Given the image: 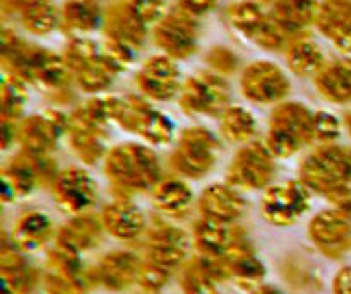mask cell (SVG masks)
<instances>
[{"label": "cell", "instance_id": "1", "mask_svg": "<svg viewBox=\"0 0 351 294\" xmlns=\"http://www.w3.org/2000/svg\"><path fill=\"white\" fill-rule=\"evenodd\" d=\"M105 174L119 197L129 198L153 190L161 180V166L154 152L139 144L113 147L105 159Z\"/></svg>", "mask_w": 351, "mask_h": 294}, {"label": "cell", "instance_id": "10", "mask_svg": "<svg viewBox=\"0 0 351 294\" xmlns=\"http://www.w3.org/2000/svg\"><path fill=\"white\" fill-rule=\"evenodd\" d=\"M230 91L226 82L216 74L194 75L180 91V106L191 115H221L228 108Z\"/></svg>", "mask_w": 351, "mask_h": 294}, {"label": "cell", "instance_id": "18", "mask_svg": "<svg viewBox=\"0 0 351 294\" xmlns=\"http://www.w3.org/2000/svg\"><path fill=\"white\" fill-rule=\"evenodd\" d=\"M141 265H143V260L136 253L129 250H115V252L106 253L99 260L98 267L95 269L96 279L108 291L119 293L137 282Z\"/></svg>", "mask_w": 351, "mask_h": 294}, {"label": "cell", "instance_id": "23", "mask_svg": "<svg viewBox=\"0 0 351 294\" xmlns=\"http://www.w3.org/2000/svg\"><path fill=\"white\" fill-rule=\"evenodd\" d=\"M239 228H232V224L204 219L195 222L194 226V245L199 255L206 258H223L228 253L233 239H235Z\"/></svg>", "mask_w": 351, "mask_h": 294}, {"label": "cell", "instance_id": "25", "mask_svg": "<svg viewBox=\"0 0 351 294\" xmlns=\"http://www.w3.org/2000/svg\"><path fill=\"white\" fill-rule=\"evenodd\" d=\"M151 198L158 211L177 217V215H184L191 209L194 193L184 180L167 178V180L158 181L156 187L151 190Z\"/></svg>", "mask_w": 351, "mask_h": 294}, {"label": "cell", "instance_id": "34", "mask_svg": "<svg viewBox=\"0 0 351 294\" xmlns=\"http://www.w3.org/2000/svg\"><path fill=\"white\" fill-rule=\"evenodd\" d=\"M67 26L77 31H89L98 26L99 9L96 0H71L64 10Z\"/></svg>", "mask_w": 351, "mask_h": 294}, {"label": "cell", "instance_id": "21", "mask_svg": "<svg viewBox=\"0 0 351 294\" xmlns=\"http://www.w3.org/2000/svg\"><path fill=\"white\" fill-rule=\"evenodd\" d=\"M105 226L101 217L88 214H75L71 221L65 222L57 232V243L69 246L79 253L89 252L101 243Z\"/></svg>", "mask_w": 351, "mask_h": 294}, {"label": "cell", "instance_id": "45", "mask_svg": "<svg viewBox=\"0 0 351 294\" xmlns=\"http://www.w3.org/2000/svg\"><path fill=\"white\" fill-rule=\"evenodd\" d=\"M250 294H283L278 287L273 286H259L257 289H254Z\"/></svg>", "mask_w": 351, "mask_h": 294}, {"label": "cell", "instance_id": "43", "mask_svg": "<svg viewBox=\"0 0 351 294\" xmlns=\"http://www.w3.org/2000/svg\"><path fill=\"white\" fill-rule=\"evenodd\" d=\"M215 3V0H182V9L189 14H201L209 10Z\"/></svg>", "mask_w": 351, "mask_h": 294}, {"label": "cell", "instance_id": "28", "mask_svg": "<svg viewBox=\"0 0 351 294\" xmlns=\"http://www.w3.org/2000/svg\"><path fill=\"white\" fill-rule=\"evenodd\" d=\"M226 262L230 267V279L235 282L239 289L252 293L254 289L263 286V280L266 277V267L254 255V252L226 260Z\"/></svg>", "mask_w": 351, "mask_h": 294}, {"label": "cell", "instance_id": "27", "mask_svg": "<svg viewBox=\"0 0 351 294\" xmlns=\"http://www.w3.org/2000/svg\"><path fill=\"white\" fill-rule=\"evenodd\" d=\"M221 280L216 277L204 256H195L185 263L180 273V287L184 294H218V284Z\"/></svg>", "mask_w": 351, "mask_h": 294}, {"label": "cell", "instance_id": "17", "mask_svg": "<svg viewBox=\"0 0 351 294\" xmlns=\"http://www.w3.org/2000/svg\"><path fill=\"white\" fill-rule=\"evenodd\" d=\"M136 81L143 94L156 101H168L182 91L178 70L168 57L149 58L143 65Z\"/></svg>", "mask_w": 351, "mask_h": 294}, {"label": "cell", "instance_id": "36", "mask_svg": "<svg viewBox=\"0 0 351 294\" xmlns=\"http://www.w3.org/2000/svg\"><path fill=\"white\" fill-rule=\"evenodd\" d=\"M0 277H2V294H31L38 282V273L31 265L0 272Z\"/></svg>", "mask_w": 351, "mask_h": 294}, {"label": "cell", "instance_id": "24", "mask_svg": "<svg viewBox=\"0 0 351 294\" xmlns=\"http://www.w3.org/2000/svg\"><path fill=\"white\" fill-rule=\"evenodd\" d=\"M53 236V222L45 212L31 211L17 219L12 229V241L23 252H34L47 245L48 239Z\"/></svg>", "mask_w": 351, "mask_h": 294}, {"label": "cell", "instance_id": "19", "mask_svg": "<svg viewBox=\"0 0 351 294\" xmlns=\"http://www.w3.org/2000/svg\"><path fill=\"white\" fill-rule=\"evenodd\" d=\"M105 231L122 241H134L146 231V217L137 205L129 198L119 197L112 204L105 205L101 212Z\"/></svg>", "mask_w": 351, "mask_h": 294}, {"label": "cell", "instance_id": "38", "mask_svg": "<svg viewBox=\"0 0 351 294\" xmlns=\"http://www.w3.org/2000/svg\"><path fill=\"white\" fill-rule=\"evenodd\" d=\"M171 270L165 269V267L156 265L153 262H147V260H143V265H141V272L139 277H137V284H139L143 289L146 291H156L163 289L165 286L168 284L171 277Z\"/></svg>", "mask_w": 351, "mask_h": 294}, {"label": "cell", "instance_id": "2", "mask_svg": "<svg viewBox=\"0 0 351 294\" xmlns=\"http://www.w3.org/2000/svg\"><path fill=\"white\" fill-rule=\"evenodd\" d=\"M112 120V98L89 99L69 116V140L79 159L95 164L105 152L106 123Z\"/></svg>", "mask_w": 351, "mask_h": 294}, {"label": "cell", "instance_id": "30", "mask_svg": "<svg viewBox=\"0 0 351 294\" xmlns=\"http://www.w3.org/2000/svg\"><path fill=\"white\" fill-rule=\"evenodd\" d=\"M315 12L317 7L314 0H280L274 10V21L287 33H293L315 19Z\"/></svg>", "mask_w": 351, "mask_h": 294}, {"label": "cell", "instance_id": "14", "mask_svg": "<svg viewBox=\"0 0 351 294\" xmlns=\"http://www.w3.org/2000/svg\"><path fill=\"white\" fill-rule=\"evenodd\" d=\"M189 246L191 239L184 229L170 224L154 226L146 238V260L175 272L184 267Z\"/></svg>", "mask_w": 351, "mask_h": 294}, {"label": "cell", "instance_id": "8", "mask_svg": "<svg viewBox=\"0 0 351 294\" xmlns=\"http://www.w3.org/2000/svg\"><path fill=\"white\" fill-rule=\"evenodd\" d=\"M274 173V156L266 144L250 140L233 157L226 173V183L239 190H261L269 187Z\"/></svg>", "mask_w": 351, "mask_h": 294}, {"label": "cell", "instance_id": "29", "mask_svg": "<svg viewBox=\"0 0 351 294\" xmlns=\"http://www.w3.org/2000/svg\"><path fill=\"white\" fill-rule=\"evenodd\" d=\"M219 116H221L219 120L221 133L230 142L247 144L256 135V120L252 113L247 111L242 106H228Z\"/></svg>", "mask_w": 351, "mask_h": 294}, {"label": "cell", "instance_id": "13", "mask_svg": "<svg viewBox=\"0 0 351 294\" xmlns=\"http://www.w3.org/2000/svg\"><path fill=\"white\" fill-rule=\"evenodd\" d=\"M98 197V188L91 174L79 168L60 171L53 180V198L67 214H82L93 207Z\"/></svg>", "mask_w": 351, "mask_h": 294}, {"label": "cell", "instance_id": "41", "mask_svg": "<svg viewBox=\"0 0 351 294\" xmlns=\"http://www.w3.org/2000/svg\"><path fill=\"white\" fill-rule=\"evenodd\" d=\"M209 64L215 67L216 72L221 74H228V72L235 70L237 67V58L232 51L225 50V48H216L209 55Z\"/></svg>", "mask_w": 351, "mask_h": 294}, {"label": "cell", "instance_id": "33", "mask_svg": "<svg viewBox=\"0 0 351 294\" xmlns=\"http://www.w3.org/2000/svg\"><path fill=\"white\" fill-rule=\"evenodd\" d=\"M23 21L33 33H48L57 24V10L50 0H31L23 5Z\"/></svg>", "mask_w": 351, "mask_h": 294}, {"label": "cell", "instance_id": "44", "mask_svg": "<svg viewBox=\"0 0 351 294\" xmlns=\"http://www.w3.org/2000/svg\"><path fill=\"white\" fill-rule=\"evenodd\" d=\"M335 43L338 44L339 50L351 53V23L346 24L341 31L335 36Z\"/></svg>", "mask_w": 351, "mask_h": 294}, {"label": "cell", "instance_id": "15", "mask_svg": "<svg viewBox=\"0 0 351 294\" xmlns=\"http://www.w3.org/2000/svg\"><path fill=\"white\" fill-rule=\"evenodd\" d=\"M69 118L60 111H47L29 116L17 130V139L24 150L31 154H48L57 140L67 132Z\"/></svg>", "mask_w": 351, "mask_h": 294}, {"label": "cell", "instance_id": "11", "mask_svg": "<svg viewBox=\"0 0 351 294\" xmlns=\"http://www.w3.org/2000/svg\"><path fill=\"white\" fill-rule=\"evenodd\" d=\"M308 236L326 256L341 258L351 246V214L336 207L321 211L308 224Z\"/></svg>", "mask_w": 351, "mask_h": 294}, {"label": "cell", "instance_id": "26", "mask_svg": "<svg viewBox=\"0 0 351 294\" xmlns=\"http://www.w3.org/2000/svg\"><path fill=\"white\" fill-rule=\"evenodd\" d=\"M315 85L328 101L343 105L351 101V60H338L315 74Z\"/></svg>", "mask_w": 351, "mask_h": 294}, {"label": "cell", "instance_id": "39", "mask_svg": "<svg viewBox=\"0 0 351 294\" xmlns=\"http://www.w3.org/2000/svg\"><path fill=\"white\" fill-rule=\"evenodd\" d=\"M341 133V125L335 115L328 111L314 113V135L319 142L331 144Z\"/></svg>", "mask_w": 351, "mask_h": 294}, {"label": "cell", "instance_id": "31", "mask_svg": "<svg viewBox=\"0 0 351 294\" xmlns=\"http://www.w3.org/2000/svg\"><path fill=\"white\" fill-rule=\"evenodd\" d=\"M315 19L328 36L335 38L351 23V0H324L315 12Z\"/></svg>", "mask_w": 351, "mask_h": 294}, {"label": "cell", "instance_id": "12", "mask_svg": "<svg viewBox=\"0 0 351 294\" xmlns=\"http://www.w3.org/2000/svg\"><path fill=\"white\" fill-rule=\"evenodd\" d=\"M242 92L254 103H280L290 92V81L278 65L271 62H256L242 75Z\"/></svg>", "mask_w": 351, "mask_h": 294}, {"label": "cell", "instance_id": "5", "mask_svg": "<svg viewBox=\"0 0 351 294\" xmlns=\"http://www.w3.org/2000/svg\"><path fill=\"white\" fill-rule=\"evenodd\" d=\"M112 122L119 123L129 132L139 133L153 144H167L173 137V125L170 120L137 96H112Z\"/></svg>", "mask_w": 351, "mask_h": 294}, {"label": "cell", "instance_id": "7", "mask_svg": "<svg viewBox=\"0 0 351 294\" xmlns=\"http://www.w3.org/2000/svg\"><path fill=\"white\" fill-rule=\"evenodd\" d=\"M218 149L215 133L202 126H191L182 132L170 164L182 176L202 178L215 166Z\"/></svg>", "mask_w": 351, "mask_h": 294}, {"label": "cell", "instance_id": "42", "mask_svg": "<svg viewBox=\"0 0 351 294\" xmlns=\"http://www.w3.org/2000/svg\"><path fill=\"white\" fill-rule=\"evenodd\" d=\"M332 293L335 294H351V265L338 270L332 280Z\"/></svg>", "mask_w": 351, "mask_h": 294}, {"label": "cell", "instance_id": "3", "mask_svg": "<svg viewBox=\"0 0 351 294\" xmlns=\"http://www.w3.org/2000/svg\"><path fill=\"white\" fill-rule=\"evenodd\" d=\"M315 140L314 113L302 103L285 101L274 108L266 146L274 157H290Z\"/></svg>", "mask_w": 351, "mask_h": 294}, {"label": "cell", "instance_id": "9", "mask_svg": "<svg viewBox=\"0 0 351 294\" xmlns=\"http://www.w3.org/2000/svg\"><path fill=\"white\" fill-rule=\"evenodd\" d=\"M311 209V190L298 181L269 185L261 200L264 221L278 228L293 226Z\"/></svg>", "mask_w": 351, "mask_h": 294}, {"label": "cell", "instance_id": "37", "mask_svg": "<svg viewBox=\"0 0 351 294\" xmlns=\"http://www.w3.org/2000/svg\"><path fill=\"white\" fill-rule=\"evenodd\" d=\"M232 21L240 31L254 38L259 27L266 23V17L256 3H240L232 10Z\"/></svg>", "mask_w": 351, "mask_h": 294}, {"label": "cell", "instance_id": "35", "mask_svg": "<svg viewBox=\"0 0 351 294\" xmlns=\"http://www.w3.org/2000/svg\"><path fill=\"white\" fill-rule=\"evenodd\" d=\"M26 103V89L17 75L3 79L2 84V120L16 122Z\"/></svg>", "mask_w": 351, "mask_h": 294}, {"label": "cell", "instance_id": "20", "mask_svg": "<svg viewBox=\"0 0 351 294\" xmlns=\"http://www.w3.org/2000/svg\"><path fill=\"white\" fill-rule=\"evenodd\" d=\"M156 41L170 57L185 58L195 50V27L192 14L171 12L156 29Z\"/></svg>", "mask_w": 351, "mask_h": 294}, {"label": "cell", "instance_id": "4", "mask_svg": "<svg viewBox=\"0 0 351 294\" xmlns=\"http://www.w3.org/2000/svg\"><path fill=\"white\" fill-rule=\"evenodd\" d=\"M300 181L311 191L328 197L351 181V152L335 146L319 147L302 163Z\"/></svg>", "mask_w": 351, "mask_h": 294}, {"label": "cell", "instance_id": "46", "mask_svg": "<svg viewBox=\"0 0 351 294\" xmlns=\"http://www.w3.org/2000/svg\"><path fill=\"white\" fill-rule=\"evenodd\" d=\"M346 126H348V132H350V135H351V111L348 113V115H346Z\"/></svg>", "mask_w": 351, "mask_h": 294}, {"label": "cell", "instance_id": "16", "mask_svg": "<svg viewBox=\"0 0 351 294\" xmlns=\"http://www.w3.org/2000/svg\"><path fill=\"white\" fill-rule=\"evenodd\" d=\"M197 207L204 219L233 224L245 212L247 202L239 188L230 183H215L202 190Z\"/></svg>", "mask_w": 351, "mask_h": 294}, {"label": "cell", "instance_id": "22", "mask_svg": "<svg viewBox=\"0 0 351 294\" xmlns=\"http://www.w3.org/2000/svg\"><path fill=\"white\" fill-rule=\"evenodd\" d=\"M38 181L40 176L31 154H19L2 171V202L12 204L17 198L26 197L33 191Z\"/></svg>", "mask_w": 351, "mask_h": 294}, {"label": "cell", "instance_id": "6", "mask_svg": "<svg viewBox=\"0 0 351 294\" xmlns=\"http://www.w3.org/2000/svg\"><path fill=\"white\" fill-rule=\"evenodd\" d=\"M93 282H98L96 272L89 273L82 267L81 253L55 241L47 255V272L43 286L48 294H86Z\"/></svg>", "mask_w": 351, "mask_h": 294}, {"label": "cell", "instance_id": "40", "mask_svg": "<svg viewBox=\"0 0 351 294\" xmlns=\"http://www.w3.org/2000/svg\"><path fill=\"white\" fill-rule=\"evenodd\" d=\"M130 5L144 23L156 21L163 14V0H132Z\"/></svg>", "mask_w": 351, "mask_h": 294}, {"label": "cell", "instance_id": "32", "mask_svg": "<svg viewBox=\"0 0 351 294\" xmlns=\"http://www.w3.org/2000/svg\"><path fill=\"white\" fill-rule=\"evenodd\" d=\"M287 58L291 70L298 75L317 74L322 68V60H324L317 44L311 43L307 40L297 41V43L291 44Z\"/></svg>", "mask_w": 351, "mask_h": 294}]
</instances>
